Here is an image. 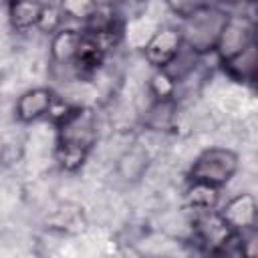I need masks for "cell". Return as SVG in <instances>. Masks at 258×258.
I'll list each match as a JSON object with an SVG mask.
<instances>
[{
    "instance_id": "1",
    "label": "cell",
    "mask_w": 258,
    "mask_h": 258,
    "mask_svg": "<svg viewBox=\"0 0 258 258\" xmlns=\"http://www.w3.org/2000/svg\"><path fill=\"white\" fill-rule=\"evenodd\" d=\"M97 141V117L89 107H69L56 119V161L60 169L79 171Z\"/></svg>"
},
{
    "instance_id": "2",
    "label": "cell",
    "mask_w": 258,
    "mask_h": 258,
    "mask_svg": "<svg viewBox=\"0 0 258 258\" xmlns=\"http://www.w3.org/2000/svg\"><path fill=\"white\" fill-rule=\"evenodd\" d=\"M228 16H230L228 12H224L222 8H218L214 4L204 6V8L183 16L181 26H177L179 34H181L183 48L191 50L198 56L216 50L220 32H222Z\"/></svg>"
},
{
    "instance_id": "3",
    "label": "cell",
    "mask_w": 258,
    "mask_h": 258,
    "mask_svg": "<svg viewBox=\"0 0 258 258\" xmlns=\"http://www.w3.org/2000/svg\"><path fill=\"white\" fill-rule=\"evenodd\" d=\"M238 153L228 147H208L204 149L189 167V179L206 181L216 187L226 185L238 171Z\"/></svg>"
},
{
    "instance_id": "4",
    "label": "cell",
    "mask_w": 258,
    "mask_h": 258,
    "mask_svg": "<svg viewBox=\"0 0 258 258\" xmlns=\"http://www.w3.org/2000/svg\"><path fill=\"white\" fill-rule=\"evenodd\" d=\"M194 234L198 242L212 254H228V248L236 238V232L224 222L218 210L196 212Z\"/></svg>"
},
{
    "instance_id": "5",
    "label": "cell",
    "mask_w": 258,
    "mask_h": 258,
    "mask_svg": "<svg viewBox=\"0 0 258 258\" xmlns=\"http://www.w3.org/2000/svg\"><path fill=\"white\" fill-rule=\"evenodd\" d=\"M181 48H183V42H181L179 28L161 26L143 44V56L153 69H167L177 58Z\"/></svg>"
},
{
    "instance_id": "6",
    "label": "cell",
    "mask_w": 258,
    "mask_h": 258,
    "mask_svg": "<svg viewBox=\"0 0 258 258\" xmlns=\"http://www.w3.org/2000/svg\"><path fill=\"white\" fill-rule=\"evenodd\" d=\"M220 216L224 222L236 232V234H246L256 230V220H258V202L254 194L242 191L230 198L220 210Z\"/></svg>"
},
{
    "instance_id": "7",
    "label": "cell",
    "mask_w": 258,
    "mask_h": 258,
    "mask_svg": "<svg viewBox=\"0 0 258 258\" xmlns=\"http://www.w3.org/2000/svg\"><path fill=\"white\" fill-rule=\"evenodd\" d=\"M254 24L250 18H244V16H228L222 32H220V38H218V44H216V50L220 60L226 58V56H232L234 52L246 48L250 42H254Z\"/></svg>"
},
{
    "instance_id": "8",
    "label": "cell",
    "mask_w": 258,
    "mask_h": 258,
    "mask_svg": "<svg viewBox=\"0 0 258 258\" xmlns=\"http://www.w3.org/2000/svg\"><path fill=\"white\" fill-rule=\"evenodd\" d=\"M56 97L48 87H34L24 91L14 105V115L20 123H32L50 113Z\"/></svg>"
},
{
    "instance_id": "9",
    "label": "cell",
    "mask_w": 258,
    "mask_h": 258,
    "mask_svg": "<svg viewBox=\"0 0 258 258\" xmlns=\"http://www.w3.org/2000/svg\"><path fill=\"white\" fill-rule=\"evenodd\" d=\"M224 73L238 81V83H254L256 73H258V46L256 40L250 42L246 48L234 52L232 56H226L220 60Z\"/></svg>"
},
{
    "instance_id": "10",
    "label": "cell",
    "mask_w": 258,
    "mask_h": 258,
    "mask_svg": "<svg viewBox=\"0 0 258 258\" xmlns=\"http://www.w3.org/2000/svg\"><path fill=\"white\" fill-rule=\"evenodd\" d=\"M81 38H83V30L79 28L60 26L58 30H54L50 36V60L58 67L73 69V62L81 46Z\"/></svg>"
},
{
    "instance_id": "11",
    "label": "cell",
    "mask_w": 258,
    "mask_h": 258,
    "mask_svg": "<svg viewBox=\"0 0 258 258\" xmlns=\"http://www.w3.org/2000/svg\"><path fill=\"white\" fill-rule=\"evenodd\" d=\"M44 2L40 0H8V20L16 32H28L38 26Z\"/></svg>"
},
{
    "instance_id": "12",
    "label": "cell",
    "mask_w": 258,
    "mask_h": 258,
    "mask_svg": "<svg viewBox=\"0 0 258 258\" xmlns=\"http://www.w3.org/2000/svg\"><path fill=\"white\" fill-rule=\"evenodd\" d=\"M185 204L194 212L216 210L220 204V187L206 183V181L189 179V185L185 189Z\"/></svg>"
},
{
    "instance_id": "13",
    "label": "cell",
    "mask_w": 258,
    "mask_h": 258,
    "mask_svg": "<svg viewBox=\"0 0 258 258\" xmlns=\"http://www.w3.org/2000/svg\"><path fill=\"white\" fill-rule=\"evenodd\" d=\"M147 167H149V155L139 147L127 149L117 161V173L125 181H139L145 175Z\"/></svg>"
},
{
    "instance_id": "14",
    "label": "cell",
    "mask_w": 258,
    "mask_h": 258,
    "mask_svg": "<svg viewBox=\"0 0 258 258\" xmlns=\"http://www.w3.org/2000/svg\"><path fill=\"white\" fill-rule=\"evenodd\" d=\"M173 117H175L173 99H155L145 113V125L155 131H163L171 127Z\"/></svg>"
},
{
    "instance_id": "15",
    "label": "cell",
    "mask_w": 258,
    "mask_h": 258,
    "mask_svg": "<svg viewBox=\"0 0 258 258\" xmlns=\"http://www.w3.org/2000/svg\"><path fill=\"white\" fill-rule=\"evenodd\" d=\"M99 6V0H58L56 8L60 10L62 18L75 22H87Z\"/></svg>"
},
{
    "instance_id": "16",
    "label": "cell",
    "mask_w": 258,
    "mask_h": 258,
    "mask_svg": "<svg viewBox=\"0 0 258 258\" xmlns=\"http://www.w3.org/2000/svg\"><path fill=\"white\" fill-rule=\"evenodd\" d=\"M175 85H177V81L165 69H155V73L149 81V89H151L153 99H173Z\"/></svg>"
},
{
    "instance_id": "17",
    "label": "cell",
    "mask_w": 258,
    "mask_h": 258,
    "mask_svg": "<svg viewBox=\"0 0 258 258\" xmlns=\"http://www.w3.org/2000/svg\"><path fill=\"white\" fill-rule=\"evenodd\" d=\"M60 22H62V14H60V10L56 8V6H48V4H44V8H42V14H40V22H38V26L36 28H40L42 32H54V30H58L60 28Z\"/></svg>"
},
{
    "instance_id": "18",
    "label": "cell",
    "mask_w": 258,
    "mask_h": 258,
    "mask_svg": "<svg viewBox=\"0 0 258 258\" xmlns=\"http://www.w3.org/2000/svg\"><path fill=\"white\" fill-rule=\"evenodd\" d=\"M163 2H165L167 8H169L173 14H177L179 18H183V16H187V14L196 12V10H200V8L212 4V0H163Z\"/></svg>"
},
{
    "instance_id": "19",
    "label": "cell",
    "mask_w": 258,
    "mask_h": 258,
    "mask_svg": "<svg viewBox=\"0 0 258 258\" xmlns=\"http://www.w3.org/2000/svg\"><path fill=\"white\" fill-rule=\"evenodd\" d=\"M220 4H238V2H244V0H216Z\"/></svg>"
}]
</instances>
